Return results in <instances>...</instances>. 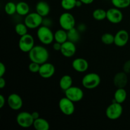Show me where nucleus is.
<instances>
[{
	"label": "nucleus",
	"mask_w": 130,
	"mask_h": 130,
	"mask_svg": "<svg viewBox=\"0 0 130 130\" xmlns=\"http://www.w3.org/2000/svg\"><path fill=\"white\" fill-rule=\"evenodd\" d=\"M128 74L125 72H119L114 76L113 82L114 85L117 88H125L128 84Z\"/></svg>",
	"instance_id": "17"
},
{
	"label": "nucleus",
	"mask_w": 130,
	"mask_h": 130,
	"mask_svg": "<svg viewBox=\"0 0 130 130\" xmlns=\"http://www.w3.org/2000/svg\"><path fill=\"white\" fill-rule=\"evenodd\" d=\"M81 2L83 3V5H90V4L93 3L94 0H81Z\"/></svg>",
	"instance_id": "40"
},
{
	"label": "nucleus",
	"mask_w": 130,
	"mask_h": 130,
	"mask_svg": "<svg viewBox=\"0 0 130 130\" xmlns=\"http://www.w3.org/2000/svg\"><path fill=\"white\" fill-rule=\"evenodd\" d=\"M68 40V36H67V31L63 29H60L57 30L54 33V41L58 43H63L64 42Z\"/></svg>",
	"instance_id": "23"
},
{
	"label": "nucleus",
	"mask_w": 130,
	"mask_h": 130,
	"mask_svg": "<svg viewBox=\"0 0 130 130\" xmlns=\"http://www.w3.org/2000/svg\"><path fill=\"white\" fill-rule=\"evenodd\" d=\"M107 19L112 24H119L123 19V12L118 8H109L107 10Z\"/></svg>",
	"instance_id": "11"
},
{
	"label": "nucleus",
	"mask_w": 130,
	"mask_h": 130,
	"mask_svg": "<svg viewBox=\"0 0 130 130\" xmlns=\"http://www.w3.org/2000/svg\"><path fill=\"white\" fill-rule=\"evenodd\" d=\"M32 126L36 130H48L50 126L46 119L39 118L34 120Z\"/></svg>",
	"instance_id": "20"
},
{
	"label": "nucleus",
	"mask_w": 130,
	"mask_h": 130,
	"mask_svg": "<svg viewBox=\"0 0 130 130\" xmlns=\"http://www.w3.org/2000/svg\"><path fill=\"white\" fill-rule=\"evenodd\" d=\"M36 12L43 17H46L50 12V6L49 4L44 1H40L36 4Z\"/></svg>",
	"instance_id": "18"
},
{
	"label": "nucleus",
	"mask_w": 130,
	"mask_h": 130,
	"mask_svg": "<svg viewBox=\"0 0 130 130\" xmlns=\"http://www.w3.org/2000/svg\"><path fill=\"white\" fill-rule=\"evenodd\" d=\"M67 36L69 41L76 43L80 39V32L77 28L74 27L67 31Z\"/></svg>",
	"instance_id": "24"
},
{
	"label": "nucleus",
	"mask_w": 130,
	"mask_h": 130,
	"mask_svg": "<svg viewBox=\"0 0 130 130\" xmlns=\"http://www.w3.org/2000/svg\"><path fill=\"white\" fill-rule=\"evenodd\" d=\"M93 17L95 20L102 21L107 19V11L102 8H97L93 12Z\"/></svg>",
	"instance_id": "25"
},
{
	"label": "nucleus",
	"mask_w": 130,
	"mask_h": 130,
	"mask_svg": "<svg viewBox=\"0 0 130 130\" xmlns=\"http://www.w3.org/2000/svg\"><path fill=\"white\" fill-rule=\"evenodd\" d=\"M73 80L69 75H64L60 78L59 81V86L63 91H66L72 86Z\"/></svg>",
	"instance_id": "21"
},
{
	"label": "nucleus",
	"mask_w": 130,
	"mask_h": 130,
	"mask_svg": "<svg viewBox=\"0 0 130 130\" xmlns=\"http://www.w3.org/2000/svg\"><path fill=\"white\" fill-rule=\"evenodd\" d=\"M101 82L100 76L95 72L86 74L82 79V85L85 88L88 90H93L100 85Z\"/></svg>",
	"instance_id": "3"
},
{
	"label": "nucleus",
	"mask_w": 130,
	"mask_h": 130,
	"mask_svg": "<svg viewBox=\"0 0 130 130\" xmlns=\"http://www.w3.org/2000/svg\"><path fill=\"white\" fill-rule=\"evenodd\" d=\"M60 52L62 55L66 58L72 57L76 53V43L67 40L62 44V47Z\"/></svg>",
	"instance_id": "13"
},
{
	"label": "nucleus",
	"mask_w": 130,
	"mask_h": 130,
	"mask_svg": "<svg viewBox=\"0 0 130 130\" xmlns=\"http://www.w3.org/2000/svg\"><path fill=\"white\" fill-rule=\"evenodd\" d=\"M55 72V67L52 63L46 62L41 65L38 74L41 77L44 79H48L52 77Z\"/></svg>",
	"instance_id": "15"
},
{
	"label": "nucleus",
	"mask_w": 130,
	"mask_h": 130,
	"mask_svg": "<svg viewBox=\"0 0 130 130\" xmlns=\"http://www.w3.org/2000/svg\"><path fill=\"white\" fill-rule=\"evenodd\" d=\"M28 29L29 28L27 27L25 23H18L15 27V32L20 36H22L27 34Z\"/></svg>",
	"instance_id": "28"
},
{
	"label": "nucleus",
	"mask_w": 130,
	"mask_h": 130,
	"mask_svg": "<svg viewBox=\"0 0 130 130\" xmlns=\"http://www.w3.org/2000/svg\"><path fill=\"white\" fill-rule=\"evenodd\" d=\"M7 104L13 110H19L22 107L23 100L21 96L17 93H11L8 96Z\"/></svg>",
	"instance_id": "12"
},
{
	"label": "nucleus",
	"mask_w": 130,
	"mask_h": 130,
	"mask_svg": "<svg viewBox=\"0 0 130 130\" xmlns=\"http://www.w3.org/2000/svg\"><path fill=\"white\" fill-rule=\"evenodd\" d=\"M123 71L126 74H130V60H127L123 66Z\"/></svg>",
	"instance_id": "33"
},
{
	"label": "nucleus",
	"mask_w": 130,
	"mask_h": 130,
	"mask_svg": "<svg viewBox=\"0 0 130 130\" xmlns=\"http://www.w3.org/2000/svg\"><path fill=\"white\" fill-rule=\"evenodd\" d=\"M123 112V107L122 104L116 102H112L105 110V115L110 120H117L121 116Z\"/></svg>",
	"instance_id": "4"
},
{
	"label": "nucleus",
	"mask_w": 130,
	"mask_h": 130,
	"mask_svg": "<svg viewBox=\"0 0 130 130\" xmlns=\"http://www.w3.org/2000/svg\"><path fill=\"white\" fill-rule=\"evenodd\" d=\"M6 66L3 62H0V77H3L6 73Z\"/></svg>",
	"instance_id": "34"
},
{
	"label": "nucleus",
	"mask_w": 130,
	"mask_h": 130,
	"mask_svg": "<svg viewBox=\"0 0 130 130\" xmlns=\"http://www.w3.org/2000/svg\"><path fill=\"white\" fill-rule=\"evenodd\" d=\"M17 123L19 126L23 128H28L33 126L34 119L32 116L31 113L28 112H20L16 118Z\"/></svg>",
	"instance_id": "9"
},
{
	"label": "nucleus",
	"mask_w": 130,
	"mask_h": 130,
	"mask_svg": "<svg viewBox=\"0 0 130 130\" xmlns=\"http://www.w3.org/2000/svg\"><path fill=\"white\" fill-rule=\"evenodd\" d=\"M37 37L39 41L44 45H49L54 41V33L50 27L43 25L38 28Z\"/></svg>",
	"instance_id": "2"
},
{
	"label": "nucleus",
	"mask_w": 130,
	"mask_h": 130,
	"mask_svg": "<svg viewBox=\"0 0 130 130\" xmlns=\"http://www.w3.org/2000/svg\"><path fill=\"white\" fill-rule=\"evenodd\" d=\"M34 39L32 35L26 34L20 36L19 41V49L24 53H29L34 46Z\"/></svg>",
	"instance_id": "8"
},
{
	"label": "nucleus",
	"mask_w": 130,
	"mask_h": 130,
	"mask_svg": "<svg viewBox=\"0 0 130 130\" xmlns=\"http://www.w3.org/2000/svg\"><path fill=\"white\" fill-rule=\"evenodd\" d=\"M72 67L75 71L80 73L85 72L88 69L89 63L83 58H77L72 62Z\"/></svg>",
	"instance_id": "16"
},
{
	"label": "nucleus",
	"mask_w": 130,
	"mask_h": 130,
	"mask_svg": "<svg viewBox=\"0 0 130 130\" xmlns=\"http://www.w3.org/2000/svg\"><path fill=\"white\" fill-rule=\"evenodd\" d=\"M101 41L105 45H111L114 44V35L111 33H104L101 37Z\"/></svg>",
	"instance_id": "30"
},
{
	"label": "nucleus",
	"mask_w": 130,
	"mask_h": 130,
	"mask_svg": "<svg viewBox=\"0 0 130 130\" xmlns=\"http://www.w3.org/2000/svg\"><path fill=\"white\" fill-rule=\"evenodd\" d=\"M29 58L31 62H36L41 65L48 62L49 58V52L43 46L36 45L29 52Z\"/></svg>",
	"instance_id": "1"
},
{
	"label": "nucleus",
	"mask_w": 130,
	"mask_h": 130,
	"mask_svg": "<svg viewBox=\"0 0 130 130\" xmlns=\"http://www.w3.org/2000/svg\"><path fill=\"white\" fill-rule=\"evenodd\" d=\"M41 65L39 64L38 63H36V62H31L29 64L28 66V69H29V71L30 72H32V73H38L39 71V69H40Z\"/></svg>",
	"instance_id": "31"
},
{
	"label": "nucleus",
	"mask_w": 130,
	"mask_h": 130,
	"mask_svg": "<svg viewBox=\"0 0 130 130\" xmlns=\"http://www.w3.org/2000/svg\"><path fill=\"white\" fill-rule=\"evenodd\" d=\"M43 17L37 12L29 13L25 16L24 23L29 29H34L42 25Z\"/></svg>",
	"instance_id": "5"
},
{
	"label": "nucleus",
	"mask_w": 130,
	"mask_h": 130,
	"mask_svg": "<svg viewBox=\"0 0 130 130\" xmlns=\"http://www.w3.org/2000/svg\"><path fill=\"white\" fill-rule=\"evenodd\" d=\"M127 98V92L124 88H117L116 91L114 93V99L113 102L123 104L125 102Z\"/></svg>",
	"instance_id": "19"
},
{
	"label": "nucleus",
	"mask_w": 130,
	"mask_h": 130,
	"mask_svg": "<svg viewBox=\"0 0 130 130\" xmlns=\"http://www.w3.org/2000/svg\"><path fill=\"white\" fill-rule=\"evenodd\" d=\"M65 95L66 97L74 103L81 101L84 97L83 91L77 86H72L65 91Z\"/></svg>",
	"instance_id": "10"
},
{
	"label": "nucleus",
	"mask_w": 130,
	"mask_h": 130,
	"mask_svg": "<svg viewBox=\"0 0 130 130\" xmlns=\"http://www.w3.org/2000/svg\"><path fill=\"white\" fill-rule=\"evenodd\" d=\"M76 1L77 0H62L61 6L66 11H70L76 7Z\"/></svg>",
	"instance_id": "26"
},
{
	"label": "nucleus",
	"mask_w": 130,
	"mask_h": 130,
	"mask_svg": "<svg viewBox=\"0 0 130 130\" xmlns=\"http://www.w3.org/2000/svg\"><path fill=\"white\" fill-rule=\"evenodd\" d=\"M31 114H32V116L33 119H34V120H36V119H38V118H40V117H39V114L38 112L34 111V112H32Z\"/></svg>",
	"instance_id": "39"
},
{
	"label": "nucleus",
	"mask_w": 130,
	"mask_h": 130,
	"mask_svg": "<svg viewBox=\"0 0 130 130\" xmlns=\"http://www.w3.org/2000/svg\"><path fill=\"white\" fill-rule=\"evenodd\" d=\"M83 5V4L81 2V0H77V1H76V7L79 8L81 7Z\"/></svg>",
	"instance_id": "41"
},
{
	"label": "nucleus",
	"mask_w": 130,
	"mask_h": 130,
	"mask_svg": "<svg viewBox=\"0 0 130 130\" xmlns=\"http://www.w3.org/2000/svg\"><path fill=\"white\" fill-rule=\"evenodd\" d=\"M6 99L3 95H0V109H2L5 105Z\"/></svg>",
	"instance_id": "36"
},
{
	"label": "nucleus",
	"mask_w": 130,
	"mask_h": 130,
	"mask_svg": "<svg viewBox=\"0 0 130 130\" xmlns=\"http://www.w3.org/2000/svg\"><path fill=\"white\" fill-rule=\"evenodd\" d=\"M6 86V80L3 77H0V88L3 89Z\"/></svg>",
	"instance_id": "38"
},
{
	"label": "nucleus",
	"mask_w": 130,
	"mask_h": 130,
	"mask_svg": "<svg viewBox=\"0 0 130 130\" xmlns=\"http://www.w3.org/2000/svg\"><path fill=\"white\" fill-rule=\"evenodd\" d=\"M58 22L61 28L67 31L75 27L76 25L74 17L69 12H64L61 14L58 19Z\"/></svg>",
	"instance_id": "6"
},
{
	"label": "nucleus",
	"mask_w": 130,
	"mask_h": 130,
	"mask_svg": "<svg viewBox=\"0 0 130 130\" xmlns=\"http://www.w3.org/2000/svg\"><path fill=\"white\" fill-rule=\"evenodd\" d=\"M113 6L119 9L126 8L130 5V0H111Z\"/></svg>",
	"instance_id": "29"
},
{
	"label": "nucleus",
	"mask_w": 130,
	"mask_h": 130,
	"mask_svg": "<svg viewBox=\"0 0 130 130\" xmlns=\"http://www.w3.org/2000/svg\"><path fill=\"white\" fill-rule=\"evenodd\" d=\"M5 11L7 15H13L17 13V4L12 1L6 3L5 6Z\"/></svg>",
	"instance_id": "27"
},
{
	"label": "nucleus",
	"mask_w": 130,
	"mask_h": 130,
	"mask_svg": "<svg viewBox=\"0 0 130 130\" xmlns=\"http://www.w3.org/2000/svg\"><path fill=\"white\" fill-rule=\"evenodd\" d=\"M52 20H51L49 18H47L46 17H43V23H42V25H44V26L48 27H50L52 25Z\"/></svg>",
	"instance_id": "32"
},
{
	"label": "nucleus",
	"mask_w": 130,
	"mask_h": 130,
	"mask_svg": "<svg viewBox=\"0 0 130 130\" xmlns=\"http://www.w3.org/2000/svg\"><path fill=\"white\" fill-rule=\"evenodd\" d=\"M129 39V35L127 30H119L114 35V44L118 47H123L126 45Z\"/></svg>",
	"instance_id": "14"
},
{
	"label": "nucleus",
	"mask_w": 130,
	"mask_h": 130,
	"mask_svg": "<svg viewBox=\"0 0 130 130\" xmlns=\"http://www.w3.org/2000/svg\"><path fill=\"white\" fill-rule=\"evenodd\" d=\"M77 29H78V30L80 32H82L85 31V30H86V27L84 24H80L79 25L77 26Z\"/></svg>",
	"instance_id": "37"
},
{
	"label": "nucleus",
	"mask_w": 130,
	"mask_h": 130,
	"mask_svg": "<svg viewBox=\"0 0 130 130\" xmlns=\"http://www.w3.org/2000/svg\"><path fill=\"white\" fill-rule=\"evenodd\" d=\"M61 47H62V44L58 42H55L53 44V48L55 51H60Z\"/></svg>",
	"instance_id": "35"
},
{
	"label": "nucleus",
	"mask_w": 130,
	"mask_h": 130,
	"mask_svg": "<svg viewBox=\"0 0 130 130\" xmlns=\"http://www.w3.org/2000/svg\"><path fill=\"white\" fill-rule=\"evenodd\" d=\"M58 107L63 114L66 116H72L75 112L74 102L66 96L62 98L58 102Z\"/></svg>",
	"instance_id": "7"
},
{
	"label": "nucleus",
	"mask_w": 130,
	"mask_h": 130,
	"mask_svg": "<svg viewBox=\"0 0 130 130\" xmlns=\"http://www.w3.org/2000/svg\"><path fill=\"white\" fill-rule=\"evenodd\" d=\"M30 7L26 2L20 1L17 3V13L20 16H26L29 13Z\"/></svg>",
	"instance_id": "22"
}]
</instances>
